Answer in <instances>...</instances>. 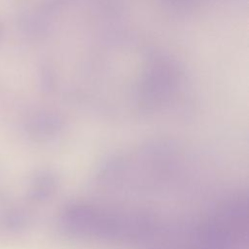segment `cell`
I'll use <instances>...</instances> for the list:
<instances>
[{
  "label": "cell",
  "mask_w": 249,
  "mask_h": 249,
  "mask_svg": "<svg viewBox=\"0 0 249 249\" xmlns=\"http://www.w3.org/2000/svg\"><path fill=\"white\" fill-rule=\"evenodd\" d=\"M53 187V179L49 174L36 176L29 190V196L34 200H43L50 196Z\"/></svg>",
  "instance_id": "obj_1"
},
{
  "label": "cell",
  "mask_w": 249,
  "mask_h": 249,
  "mask_svg": "<svg viewBox=\"0 0 249 249\" xmlns=\"http://www.w3.org/2000/svg\"><path fill=\"white\" fill-rule=\"evenodd\" d=\"M26 222V217L20 210H9L3 216L4 226L11 231H18L23 229Z\"/></svg>",
  "instance_id": "obj_2"
},
{
  "label": "cell",
  "mask_w": 249,
  "mask_h": 249,
  "mask_svg": "<svg viewBox=\"0 0 249 249\" xmlns=\"http://www.w3.org/2000/svg\"><path fill=\"white\" fill-rule=\"evenodd\" d=\"M2 36H3V30H2V26L0 24V40L2 39Z\"/></svg>",
  "instance_id": "obj_3"
}]
</instances>
